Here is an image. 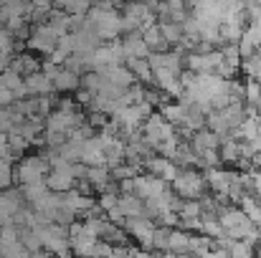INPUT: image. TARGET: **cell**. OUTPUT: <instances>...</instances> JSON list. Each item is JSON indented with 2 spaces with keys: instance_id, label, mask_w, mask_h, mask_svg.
<instances>
[{
  "instance_id": "45",
  "label": "cell",
  "mask_w": 261,
  "mask_h": 258,
  "mask_svg": "<svg viewBox=\"0 0 261 258\" xmlns=\"http://www.w3.org/2000/svg\"><path fill=\"white\" fill-rule=\"evenodd\" d=\"M177 258H198V256H195V253H180Z\"/></svg>"
},
{
  "instance_id": "44",
  "label": "cell",
  "mask_w": 261,
  "mask_h": 258,
  "mask_svg": "<svg viewBox=\"0 0 261 258\" xmlns=\"http://www.w3.org/2000/svg\"><path fill=\"white\" fill-rule=\"evenodd\" d=\"M33 8H43V10H51L54 8V0H31Z\"/></svg>"
},
{
  "instance_id": "15",
  "label": "cell",
  "mask_w": 261,
  "mask_h": 258,
  "mask_svg": "<svg viewBox=\"0 0 261 258\" xmlns=\"http://www.w3.org/2000/svg\"><path fill=\"white\" fill-rule=\"evenodd\" d=\"M122 48H124V56H127V59H150V53H152V51L147 48L145 38H142V31H137V33H124Z\"/></svg>"
},
{
  "instance_id": "35",
  "label": "cell",
  "mask_w": 261,
  "mask_h": 258,
  "mask_svg": "<svg viewBox=\"0 0 261 258\" xmlns=\"http://www.w3.org/2000/svg\"><path fill=\"white\" fill-rule=\"evenodd\" d=\"M91 8H94V0H66L64 13H69V15H89Z\"/></svg>"
},
{
  "instance_id": "27",
  "label": "cell",
  "mask_w": 261,
  "mask_h": 258,
  "mask_svg": "<svg viewBox=\"0 0 261 258\" xmlns=\"http://www.w3.org/2000/svg\"><path fill=\"white\" fill-rule=\"evenodd\" d=\"M244 31H246V25H241V23H221V43L223 46L226 43H241Z\"/></svg>"
},
{
  "instance_id": "5",
  "label": "cell",
  "mask_w": 261,
  "mask_h": 258,
  "mask_svg": "<svg viewBox=\"0 0 261 258\" xmlns=\"http://www.w3.org/2000/svg\"><path fill=\"white\" fill-rule=\"evenodd\" d=\"M221 64H223L221 48H213V51H205V53H200V51L185 53V71H190L195 76H200V74H218Z\"/></svg>"
},
{
  "instance_id": "14",
  "label": "cell",
  "mask_w": 261,
  "mask_h": 258,
  "mask_svg": "<svg viewBox=\"0 0 261 258\" xmlns=\"http://www.w3.org/2000/svg\"><path fill=\"white\" fill-rule=\"evenodd\" d=\"M145 170L150 172V175H155V177H160V180H165V182H173L175 177H177V172H180V167L175 165L173 160H168V157L152 155L145 162Z\"/></svg>"
},
{
  "instance_id": "42",
  "label": "cell",
  "mask_w": 261,
  "mask_h": 258,
  "mask_svg": "<svg viewBox=\"0 0 261 258\" xmlns=\"http://www.w3.org/2000/svg\"><path fill=\"white\" fill-rule=\"evenodd\" d=\"M200 258H231L228 256V251H223V248H218V246H213L211 251H205Z\"/></svg>"
},
{
  "instance_id": "26",
  "label": "cell",
  "mask_w": 261,
  "mask_h": 258,
  "mask_svg": "<svg viewBox=\"0 0 261 258\" xmlns=\"http://www.w3.org/2000/svg\"><path fill=\"white\" fill-rule=\"evenodd\" d=\"M13 71H18L20 76H31V74H36L38 69H41V64L33 59V56H28V53H20V56H15L13 59V66H10Z\"/></svg>"
},
{
  "instance_id": "31",
  "label": "cell",
  "mask_w": 261,
  "mask_h": 258,
  "mask_svg": "<svg viewBox=\"0 0 261 258\" xmlns=\"http://www.w3.org/2000/svg\"><path fill=\"white\" fill-rule=\"evenodd\" d=\"M20 192H23V200L33 205L38 197H43L48 192V187H46V180H43V182H33V185H20Z\"/></svg>"
},
{
  "instance_id": "17",
  "label": "cell",
  "mask_w": 261,
  "mask_h": 258,
  "mask_svg": "<svg viewBox=\"0 0 261 258\" xmlns=\"http://www.w3.org/2000/svg\"><path fill=\"white\" fill-rule=\"evenodd\" d=\"M54 89L61 91V94H71V91H79L82 89V74L61 66V71L54 76Z\"/></svg>"
},
{
  "instance_id": "25",
  "label": "cell",
  "mask_w": 261,
  "mask_h": 258,
  "mask_svg": "<svg viewBox=\"0 0 261 258\" xmlns=\"http://www.w3.org/2000/svg\"><path fill=\"white\" fill-rule=\"evenodd\" d=\"M190 231H182V228H170V243H168V251L180 256V253H190Z\"/></svg>"
},
{
  "instance_id": "46",
  "label": "cell",
  "mask_w": 261,
  "mask_h": 258,
  "mask_svg": "<svg viewBox=\"0 0 261 258\" xmlns=\"http://www.w3.org/2000/svg\"><path fill=\"white\" fill-rule=\"evenodd\" d=\"M54 5H59V8H64V5H66V0H54Z\"/></svg>"
},
{
  "instance_id": "12",
  "label": "cell",
  "mask_w": 261,
  "mask_h": 258,
  "mask_svg": "<svg viewBox=\"0 0 261 258\" xmlns=\"http://www.w3.org/2000/svg\"><path fill=\"white\" fill-rule=\"evenodd\" d=\"M79 185V180L74 177V172H71V165H66V167H56V170H51L46 175V187L51 190V192H69V190H74Z\"/></svg>"
},
{
  "instance_id": "39",
  "label": "cell",
  "mask_w": 261,
  "mask_h": 258,
  "mask_svg": "<svg viewBox=\"0 0 261 258\" xmlns=\"http://www.w3.org/2000/svg\"><path fill=\"white\" fill-rule=\"evenodd\" d=\"M18 46V41L13 38V33L8 28H0V53H13Z\"/></svg>"
},
{
  "instance_id": "41",
  "label": "cell",
  "mask_w": 261,
  "mask_h": 258,
  "mask_svg": "<svg viewBox=\"0 0 261 258\" xmlns=\"http://www.w3.org/2000/svg\"><path fill=\"white\" fill-rule=\"evenodd\" d=\"M76 94V104L79 106H91V99H94V94L87 91V89H79V91H74Z\"/></svg>"
},
{
  "instance_id": "22",
  "label": "cell",
  "mask_w": 261,
  "mask_h": 258,
  "mask_svg": "<svg viewBox=\"0 0 261 258\" xmlns=\"http://www.w3.org/2000/svg\"><path fill=\"white\" fill-rule=\"evenodd\" d=\"M119 210L124 213V218H145V200L129 192L119 195Z\"/></svg>"
},
{
  "instance_id": "32",
  "label": "cell",
  "mask_w": 261,
  "mask_h": 258,
  "mask_svg": "<svg viewBox=\"0 0 261 258\" xmlns=\"http://www.w3.org/2000/svg\"><path fill=\"white\" fill-rule=\"evenodd\" d=\"M142 167H137V165H132V162H122V165H117V167H112V177L117 180V182H124V180H135L137 175H142Z\"/></svg>"
},
{
  "instance_id": "34",
  "label": "cell",
  "mask_w": 261,
  "mask_h": 258,
  "mask_svg": "<svg viewBox=\"0 0 261 258\" xmlns=\"http://www.w3.org/2000/svg\"><path fill=\"white\" fill-rule=\"evenodd\" d=\"M259 99H261V84L254 81V79H246V84H244V104L246 106H256Z\"/></svg>"
},
{
  "instance_id": "21",
  "label": "cell",
  "mask_w": 261,
  "mask_h": 258,
  "mask_svg": "<svg viewBox=\"0 0 261 258\" xmlns=\"http://www.w3.org/2000/svg\"><path fill=\"white\" fill-rule=\"evenodd\" d=\"M127 69L135 74L137 84H155V74H152V66H150L147 59H127Z\"/></svg>"
},
{
  "instance_id": "6",
  "label": "cell",
  "mask_w": 261,
  "mask_h": 258,
  "mask_svg": "<svg viewBox=\"0 0 261 258\" xmlns=\"http://www.w3.org/2000/svg\"><path fill=\"white\" fill-rule=\"evenodd\" d=\"M177 134V129H175L173 124L160 114V111H152L145 122H142V137L152 145V150L160 145V142H165V139H170Z\"/></svg>"
},
{
  "instance_id": "7",
  "label": "cell",
  "mask_w": 261,
  "mask_h": 258,
  "mask_svg": "<svg viewBox=\"0 0 261 258\" xmlns=\"http://www.w3.org/2000/svg\"><path fill=\"white\" fill-rule=\"evenodd\" d=\"M69 241H71V251L76 258H94L99 238H94L84 228V223H71L69 225Z\"/></svg>"
},
{
  "instance_id": "47",
  "label": "cell",
  "mask_w": 261,
  "mask_h": 258,
  "mask_svg": "<svg viewBox=\"0 0 261 258\" xmlns=\"http://www.w3.org/2000/svg\"><path fill=\"white\" fill-rule=\"evenodd\" d=\"M246 5H261V0H246Z\"/></svg>"
},
{
  "instance_id": "43",
  "label": "cell",
  "mask_w": 261,
  "mask_h": 258,
  "mask_svg": "<svg viewBox=\"0 0 261 258\" xmlns=\"http://www.w3.org/2000/svg\"><path fill=\"white\" fill-rule=\"evenodd\" d=\"M13 66V53H0V74Z\"/></svg>"
},
{
  "instance_id": "29",
  "label": "cell",
  "mask_w": 261,
  "mask_h": 258,
  "mask_svg": "<svg viewBox=\"0 0 261 258\" xmlns=\"http://www.w3.org/2000/svg\"><path fill=\"white\" fill-rule=\"evenodd\" d=\"M0 256L3 258H31V251L18 238V241H10V243H0Z\"/></svg>"
},
{
  "instance_id": "10",
  "label": "cell",
  "mask_w": 261,
  "mask_h": 258,
  "mask_svg": "<svg viewBox=\"0 0 261 258\" xmlns=\"http://www.w3.org/2000/svg\"><path fill=\"white\" fill-rule=\"evenodd\" d=\"M203 175H205V182H208L211 192H213V195H226V197H228V192H231V187H233V182H236V177H239L236 170H223L221 165L203 170Z\"/></svg>"
},
{
  "instance_id": "13",
  "label": "cell",
  "mask_w": 261,
  "mask_h": 258,
  "mask_svg": "<svg viewBox=\"0 0 261 258\" xmlns=\"http://www.w3.org/2000/svg\"><path fill=\"white\" fill-rule=\"evenodd\" d=\"M23 192L20 190H3L0 192V228L3 225H10L18 208H23Z\"/></svg>"
},
{
  "instance_id": "11",
  "label": "cell",
  "mask_w": 261,
  "mask_h": 258,
  "mask_svg": "<svg viewBox=\"0 0 261 258\" xmlns=\"http://www.w3.org/2000/svg\"><path fill=\"white\" fill-rule=\"evenodd\" d=\"M170 182H165V180H160V177H155V175H137L135 177V195L137 197H142V200H152V197H160V195H165L170 187H168Z\"/></svg>"
},
{
  "instance_id": "4",
  "label": "cell",
  "mask_w": 261,
  "mask_h": 258,
  "mask_svg": "<svg viewBox=\"0 0 261 258\" xmlns=\"http://www.w3.org/2000/svg\"><path fill=\"white\" fill-rule=\"evenodd\" d=\"M48 172H51V165L43 155H25V157H20V162L15 167V182L18 185L43 182Z\"/></svg>"
},
{
  "instance_id": "28",
  "label": "cell",
  "mask_w": 261,
  "mask_h": 258,
  "mask_svg": "<svg viewBox=\"0 0 261 258\" xmlns=\"http://www.w3.org/2000/svg\"><path fill=\"white\" fill-rule=\"evenodd\" d=\"M160 28H163V36H165L168 46H180L182 43V38H185L182 23H160Z\"/></svg>"
},
{
  "instance_id": "16",
  "label": "cell",
  "mask_w": 261,
  "mask_h": 258,
  "mask_svg": "<svg viewBox=\"0 0 261 258\" xmlns=\"http://www.w3.org/2000/svg\"><path fill=\"white\" fill-rule=\"evenodd\" d=\"M82 162H84L87 167H101V165H107V152H104L99 137H89L87 142H84Z\"/></svg>"
},
{
  "instance_id": "2",
  "label": "cell",
  "mask_w": 261,
  "mask_h": 258,
  "mask_svg": "<svg viewBox=\"0 0 261 258\" xmlns=\"http://www.w3.org/2000/svg\"><path fill=\"white\" fill-rule=\"evenodd\" d=\"M170 187H173L175 195L182 197V200H203L211 192V187L205 182V175L200 170H195V167L180 170L177 177L170 182Z\"/></svg>"
},
{
  "instance_id": "1",
  "label": "cell",
  "mask_w": 261,
  "mask_h": 258,
  "mask_svg": "<svg viewBox=\"0 0 261 258\" xmlns=\"http://www.w3.org/2000/svg\"><path fill=\"white\" fill-rule=\"evenodd\" d=\"M82 124H84V114L79 111V104L71 101V99H64L59 104V109H54L46 117V132H56V134H64V137H69Z\"/></svg>"
},
{
  "instance_id": "33",
  "label": "cell",
  "mask_w": 261,
  "mask_h": 258,
  "mask_svg": "<svg viewBox=\"0 0 261 258\" xmlns=\"http://www.w3.org/2000/svg\"><path fill=\"white\" fill-rule=\"evenodd\" d=\"M8 145H10V150L15 152V157H20V155L31 147V139L23 137L18 129H10V132H8Z\"/></svg>"
},
{
  "instance_id": "38",
  "label": "cell",
  "mask_w": 261,
  "mask_h": 258,
  "mask_svg": "<svg viewBox=\"0 0 261 258\" xmlns=\"http://www.w3.org/2000/svg\"><path fill=\"white\" fill-rule=\"evenodd\" d=\"M228 256L231 258H254V248L244 241H233L231 248H228Z\"/></svg>"
},
{
  "instance_id": "8",
  "label": "cell",
  "mask_w": 261,
  "mask_h": 258,
  "mask_svg": "<svg viewBox=\"0 0 261 258\" xmlns=\"http://www.w3.org/2000/svg\"><path fill=\"white\" fill-rule=\"evenodd\" d=\"M59 33L48 25V20L46 23H41V25H33V33H31V38H28V48H33L36 53H46V56H51L54 51H56V46H59Z\"/></svg>"
},
{
  "instance_id": "36",
  "label": "cell",
  "mask_w": 261,
  "mask_h": 258,
  "mask_svg": "<svg viewBox=\"0 0 261 258\" xmlns=\"http://www.w3.org/2000/svg\"><path fill=\"white\" fill-rule=\"evenodd\" d=\"M168 243H170V228L165 225H158L155 228V236H152V251H168Z\"/></svg>"
},
{
  "instance_id": "20",
  "label": "cell",
  "mask_w": 261,
  "mask_h": 258,
  "mask_svg": "<svg viewBox=\"0 0 261 258\" xmlns=\"http://www.w3.org/2000/svg\"><path fill=\"white\" fill-rule=\"evenodd\" d=\"M221 165H244V157H241V142L236 137H228L221 142Z\"/></svg>"
},
{
  "instance_id": "9",
  "label": "cell",
  "mask_w": 261,
  "mask_h": 258,
  "mask_svg": "<svg viewBox=\"0 0 261 258\" xmlns=\"http://www.w3.org/2000/svg\"><path fill=\"white\" fill-rule=\"evenodd\" d=\"M155 228L158 223L152 218H127L124 220V231L137 241L140 248L145 251H152V236H155Z\"/></svg>"
},
{
  "instance_id": "24",
  "label": "cell",
  "mask_w": 261,
  "mask_h": 258,
  "mask_svg": "<svg viewBox=\"0 0 261 258\" xmlns=\"http://www.w3.org/2000/svg\"><path fill=\"white\" fill-rule=\"evenodd\" d=\"M259 127H261V117L259 114H251V117L244 119V124L236 129L233 137L239 142H254V139H259Z\"/></svg>"
},
{
  "instance_id": "40",
  "label": "cell",
  "mask_w": 261,
  "mask_h": 258,
  "mask_svg": "<svg viewBox=\"0 0 261 258\" xmlns=\"http://www.w3.org/2000/svg\"><path fill=\"white\" fill-rule=\"evenodd\" d=\"M15 104V96H13V91L8 89V86L0 81V106L3 109H8V106H13Z\"/></svg>"
},
{
  "instance_id": "23",
  "label": "cell",
  "mask_w": 261,
  "mask_h": 258,
  "mask_svg": "<svg viewBox=\"0 0 261 258\" xmlns=\"http://www.w3.org/2000/svg\"><path fill=\"white\" fill-rule=\"evenodd\" d=\"M0 81H3V84L13 91L15 101H20V99H28V91H25V79H23L18 71H13V69L3 71V74H0Z\"/></svg>"
},
{
  "instance_id": "3",
  "label": "cell",
  "mask_w": 261,
  "mask_h": 258,
  "mask_svg": "<svg viewBox=\"0 0 261 258\" xmlns=\"http://www.w3.org/2000/svg\"><path fill=\"white\" fill-rule=\"evenodd\" d=\"M87 20L94 25V31L99 33V38L107 41H117L122 36V15L117 10H101V8H91L87 15Z\"/></svg>"
},
{
  "instance_id": "19",
  "label": "cell",
  "mask_w": 261,
  "mask_h": 258,
  "mask_svg": "<svg viewBox=\"0 0 261 258\" xmlns=\"http://www.w3.org/2000/svg\"><path fill=\"white\" fill-rule=\"evenodd\" d=\"M142 38H145V43H147V48H150L152 53H163V51H168V48H170V46H168V41H165V36H163L160 23H152V25L142 28Z\"/></svg>"
},
{
  "instance_id": "30",
  "label": "cell",
  "mask_w": 261,
  "mask_h": 258,
  "mask_svg": "<svg viewBox=\"0 0 261 258\" xmlns=\"http://www.w3.org/2000/svg\"><path fill=\"white\" fill-rule=\"evenodd\" d=\"M180 223L182 220H195V218H203V203L200 200H182L180 205Z\"/></svg>"
},
{
  "instance_id": "37",
  "label": "cell",
  "mask_w": 261,
  "mask_h": 258,
  "mask_svg": "<svg viewBox=\"0 0 261 258\" xmlns=\"http://www.w3.org/2000/svg\"><path fill=\"white\" fill-rule=\"evenodd\" d=\"M13 182H15V170L10 167V162L0 160V190H10Z\"/></svg>"
},
{
  "instance_id": "18",
  "label": "cell",
  "mask_w": 261,
  "mask_h": 258,
  "mask_svg": "<svg viewBox=\"0 0 261 258\" xmlns=\"http://www.w3.org/2000/svg\"><path fill=\"white\" fill-rule=\"evenodd\" d=\"M25 91H28V96H48L56 89H54V81L43 71H36V74L25 76Z\"/></svg>"
}]
</instances>
